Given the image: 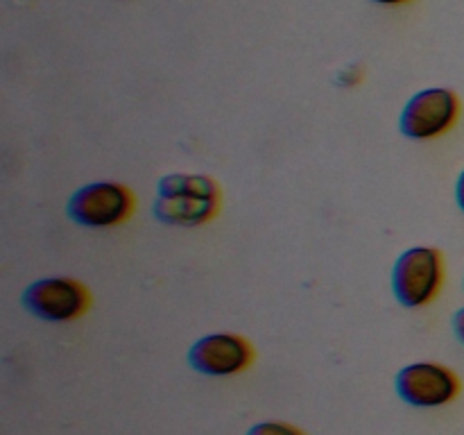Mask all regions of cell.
I'll list each match as a JSON object with an SVG mask.
<instances>
[{
	"instance_id": "1",
	"label": "cell",
	"mask_w": 464,
	"mask_h": 435,
	"mask_svg": "<svg viewBox=\"0 0 464 435\" xmlns=\"http://www.w3.org/2000/svg\"><path fill=\"white\" fill-rule=\"evenodd\" d=\"M220 208V188L208 175L172 172L159 179L152 213L172 227H198L211 220Z\"/></svg>"
},
{
	"instance_id": "2",
	"label": "cell",
	"mask_w": 464,
	"mask_h": 435,
	"mask_svg": "<svg viewBox=\"0 0 464 435\" xmlns=\"http://www.w3.org/2000/svg\"><path fill=\"white\" fill-rule=\"evenodd\" d=\"M444 281L442 254L435 247L415 245L397 256L392 266V295L403 308H421L438 297Z\"/></svg>"
},
{
	"instance_id": "3",
	"label": "cell",
	"mask_w": 464,
	"mask_h": 435,
	"mask_svg": "<svg viewBox=\"0 0 464 435\" xmlns=\"http://www.w3.org/2000/svg\"><path fill=\"white\" fill-rule=\"evenodd\" d=\"M134 211V195L118 181H91L68 198L66 213L72 222L91 229H104L125 222Z\"/></svg>"
},
{
	"instance_id": "4",
	"label": "cell",
	"mask_w": 464,
	"mask_h": 435,
	"mask_svg": "<svg viewBox=\"0 0 464 435\" xmlns=\"http://www.w3.org/2000/svg\"><path fill=\"white\" fill-rule=\"evenodd\" d=\"M458 113H460V100L451 89L429 86L417 91L403 104L399 131L411 140L438 139L456 125Z\"/></svg>"
},
{
	"instance_id": "5",
	"label": "cell",
	"mask_w": 464,
	"mask_h": 435,
	"mask_svg": "<svg viewBox=\"0 0 464 435\" xmlns=\"http://www.w3.org/2000/svg\"><path fill=\"white\" fill-rule=\"evenodd\" d=\"M394 390L399 399L415 408H440L451 403L460 392V379L442 362H408L397 372Z\"/></svg>"
},
{
	"instance_id": "6",
	"label": "cell",
	"mask_w": 464,
	"mask_h": 435,
	"mask_svg": "<svg viewBox=\"0 0 464 435\" xmlns=\"http://www.w3.org/2000/svg\"><path fill=\"white\" fill-rule=\"evenodd\" d=\"M21 304L27 313L45 322H71L86 313L89 290L71 276H44L23 290Z\"/></svg>"
},
{
	"instance_id": "7",
	"label": "cell",
	"mask_w": 464,
	"mask_h": 435,
	"mask_svg": "<svg viewBox=\"0 0 464 435\" xmlns=\"http://www.w3.org/2000/svg\"><path fill=\"white\" fill-rule=\"evenodd\" d=\"M188 365L204 376H234L254 362V347L249 340L236 334H208L195 340L188 349Z\"/></svg>"
},
{
	"instance_id": "8",
	"label": "cell",
	"mask_w": 464,
	"mask_h": 435,
	"mask_svg": "<svg viewBox=\"0 0 464 435\" xmlns=\"http://www.w3.org/2000/svg\"><path fill=\"white\" fill-rule=\"evenodd\" d=\"M247 435H306L302 429L293 424H285V421H258L252 429L247 430Z\"/></svg>"
},
{
	"instance_id": "9",
	"label": "cell",
	"mask_w": 464,
	"mask_h": 435,
	"mask_svg": "<svg viewBox=\"0 0 464 435\" xmlns=\"http://www.w3.org/2000/svg\"><path fill=\"white\" fill-rule=\"evenodd\" d=\"M451 326H453V334H456V338L464 344V306L456 311V315H453V320H451Z\"/></svg>"
},
{
	"instance_id": "10",
	"label": "cell",
	"mask_w": 464,
	"mask_h": 435,
	"mask_svg": "<svg viewBox=\"0 0 464 435\" xmlns=\"http://www.w3.org/2000/svg\"><path fill=\"white\" fill-rule=\"evenodd\" d=\"M456 202L458 207H460V211L464 213V170L458 175V181H456Z\"/></svg>"
},
{
	"instance_id": "11",
	"label": "cell",
	"mask_w": 464,
	"mask_h": 435,
	"mask_svg": "<svg viewBox=\"0 0 464 435\" xmlns=\"http://www.w3.org/2000/svg\"><path fill=\"white\" fill-rule=\"evenodd\" d=\"M374 5H383V7H399V5H406L411 0H370Z\"/></svg>"
}]
</instances>
